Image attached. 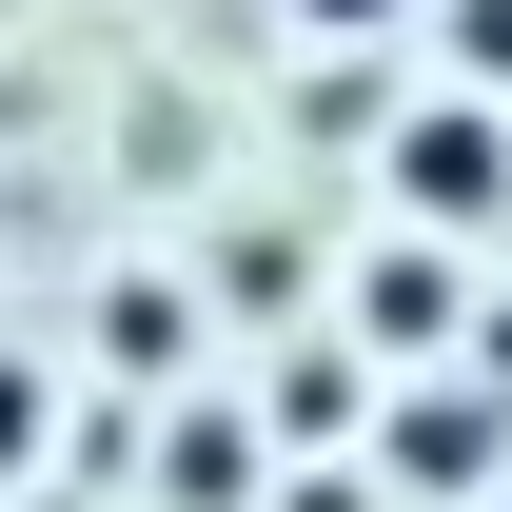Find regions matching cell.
I'll return each instance as SVG.
<instances>
[{
    "label": "cell",
    "mask_w": 512,
    "mask_h": 512,
    "mask_svg": "<svg viewBox=\"0 0 512 512\" xmlns=\"http://www.w3.org/2000/svg\"><path fill=\"white\" fill-rule=\"evenodd\" d=\"M375 434H394L414 493H493V473H512V394H493V375H414Z\"/></svg>",
    "instance_id": "7a4b0ae2"
},
{
    "label": "cell",
    "mask_w": 512,
    "mask_h": 512,
    "mask_svg": "<svg viewBox=\"0 0 512 512\" xmlns=\"http://www.w3.org/2000/svg\"><path fill=\"white\" fill-rule=\"evenodd\" d=\"M394 197H414L434 237L512 217V99H414V119H394Z\"/></svg>",
    "instance_id": "6da1fadb"
},
{
    "label": "cell",
    "mask_w": 512,
    "mask_h": 512,
    "mask_svg": "<svg viewBox=\"0 0 512 512\" xmlns=\"http://www.w3.org/2000/svg\"><path fill=\"white\" fill-rule=\"evenodd\" d=\"M296 20H316V40H394L414 0H296Z\"/></svg>",
    "instance_id": "ba28073f"
},
{
    "label": "cell",
    "mask_w": 512,
    "mask_h": 512,
    "mask_svg": "<svg viewBox=\"0 0 512 512\" xmlns=\"http://www.w3.org/2000/svg\"><path fill=\"white\" fill-rule=\"evenodd\" d=\"M276 512H375V473H296V493H276Z\"/></svg>",
    "instance_id": "9c48e42d"
},
{
    "label": "cell",
    "mask_w": 512,
    "mask_h": 512,
    "mask_svg": "<svg viewBox=\"0 0 512 512\" xmlns=\"http://www.w3.org/2000/svg\"><path fill=\"white\" fill-rule=\"evenodd\" d=\"M256 434H276V453H335V434H375V355H296Z\"/></svg>",
    "instance_id": "277c9868"
},
{
    "label": "cell",
    "mask_w": 512,
    "mask_h": 512,
    "mask_svg": "<svg viewBox=\"0 0 512 512\" xmlns=\"http://www.w3.org/2000/svg\"><path fill=\"white\" fill-rule=\"evenodd\" d=\"M355 316H375V355H414V335L453 316V276H434V256H375V276H355Z\"/></svg>",
    "instance_id": "5b68a950"
},
{
    "label": "cell",
    "mask_w": 512,
    "mask_h": 512,
    "mask_svg": "<svg viewBox=\"0 0 512 512\" xmlns=\"http://www.w3.org/2000/svg\"><path fill=\"white\" fill-rule=\"evenodd\" d=\"M434 40H453V99H512V0H453Z\"/></svg>",
    "instance_id": "8992f818"
},
{
    "label": "cell",
    "mask_w": 512,
    "mask_h": 512,
    "mask_svg": "<svg viewBox=\"0 0 512 512\" xmlns=\"http://www.w3.org/2000/svg\"><path fill=\"white\" fill-rule=\"evenodd\" d=\"M256 493H276V434L256 414H217V394L158 414V512H256Z\"/></svg>",
    "instance_id": "3957f363"
},
{
    "label": "cell",
    "mask_w": 512,
    "mask_h": 512,
    "mask_svg": "<svg viewBox=\"0 0 512 512\" xmlns=\"http://www.w3.org/2000/svg\"><path fill=\"white\" fill-rule=\"evenodd\" d=\"M493 512H512V493H493Z\"/></svg>",
    "instance_id": "30bf717a"
},
{
    "label": "cell",
    "mask_w": 512,
    "mask_h": 512,
    "mask_svg": "<svg viewBox=\"0 0 512 512\" xmlns=\"http://www.w3.org/2000/svg\"><path fill=\"white\" fill-rule=\"evenodd\" d=\"M40 434H60V394H40V355H0V473H40Z\"/></svg>",
    "instance_id": "52a82bcc"
}]
</instances>
